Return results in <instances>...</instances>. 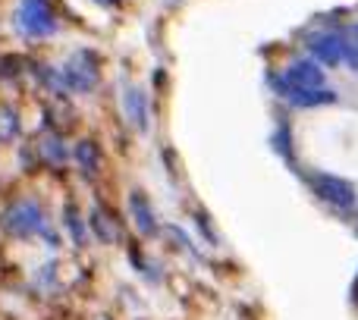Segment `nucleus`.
<instances>
[{"label":"nucleus","mask_w":358,"mask_h":320,"mask_svg":"<svg viewBox=\"0 0 358 320\" xmlns=\"http://www.w3.org/2000/svg\"><path fill=\"white\" fill-rule=\"evenodd\" d=\"M73 157H76V163H79V170L85 173V176H92V173L101 166V151H98V145L88 142V138H85V142L76 145Z\"/></svg>","instance_id":"obj_11"},{"label":"nucleus","mask_w":358,"mask_h":320,"mask_svg":"<svg viewBox=\"0 0 358 320\" xmlns=\"http://www.w3.org/2000/svg\"><path fill=\"white\" fill-rule=\"evenodd\" d=\"M292 107H299V110H315V107H327V104H336V92H330V88H311V92H292L289 98Z\"/></svg>","instance_id":"obj_10"},{"label":"nucleus","mask_w":358,"mask_h":320,"mask_svg":"<svg viewBox=\"0 0 358 320\" xmlns=\"http://www.w3.org/2000/svg\"><path fill=\"white\" fill-rule=\"evenodd\" d=\"M352 35H355V38H358V25H355V31H352Z\"/></svg>","instance_id":"obj_16"},{"label":"nucleus","mask_w":358,"mask_h":320,"mask_svg":"<svg viewBox=\"0 0 358 320\" xmlns=\"http://www.w3.org/2000/svg\"><path fill=\"white\" fill-rule=\"evenodd\" d=\"M41 157L48 160V163H54V166L66 163L69 151H66V145L60 142V136H57V132H48V136L41 138Z\"/></svg>","instance_id":"obj_12"},{"label":"nucleus","mask_w":358,"mask_h":320,"mask_svg":"<svg viewBox=\"0 0 358 320\" xmlns=\"http://www.w3.org/2000/svg\"><path fill=\"white\" fill-rule=\"evenodd\" d=\"M66 226H69V233H73L76 245H85V229H82V220H79V214H76V208H66Z\"/></svg>","instance_id":"obj_15"},{"label":"nucleus","mask_w":358,"mask_h":320,"mask_svg":"<svg viewBox=\"0 0 358 320\" xmlns=\"http://www.w3.org/2000/svg\"><path fill=\"white\" fill-rule=\"evenodd\" d=\"M19 132V117L13 107H0V142H13Z\"/></svg>","instance_id":"obj_14"},{"label":"nucleus","mask_w":358,"mask_h":320,"mask_svg":"<svg viewBox=\"0 0 358 320\" xmlns=\"http://www.w3.org/2000/svg\"><path fill=\"white\" fill-rule=\"evenodd\" d=\"M3 226H6V233H13V235H31V233H41L44 239L50 242V245H57V235L50 233V226L44 223V210H41V204L38 201H16V204H10V210L3 214Z\"/></svg>","instance_id":"obj_2"},{"label":"nucleus","mask_w":358,"mask_h":320,"mask_svg":"<svg viewBox=\"0 0 358 320\" xmlns=\"http://www.w3.org/2000/svg\"><path fill=\"white\" fill-rule=\"evenodd\" d=\"M305 48H308L311 60L321 63V66H343L340 44H336L334 31H308L305 35Z\"/></svg>","instance_id":"obj_6"},{"label":"nucleus","mask_w":358,"mask_h":320,"mask_svg":"<svg viewBox=\"0 0 358 320\" xmlns=\"http://www.w3.org/2000/svg\"><path fill=\"white\" fill-rule=\"evenodd\" d=\"M63 85L76 94H88L98 85V57L92 50H76L63 66Z\"/></svg>","instance_id":"obj_4"},{"label":"nucleus","mask_w":358,"mask_h":320,"mask_svg":"<svg viewBox=\"0 0 358 320\" xmlns=\"http://www.w3.org/2000/svg\"><path fill=\"white\" fill-rule=\"evenodd\" d=\"M273 92L280 98H289L292 92H311V88H327V73L315 60H292L280 75H271Z\"/></svg>","instance_id":"obj_1"},{"label":"nucleus","mask_w":358,"mask_h":320,"mask_svg":"<svg viewBox=\"0 0 358 320\" xmlns=\"http://www.w3.org/2000/svg\"><path fill=\"white\" fill-rule=\"evenodd\" d=\"M92 229L98 233L101 242H120V239H123V223H120L117 214H113L110 208H104V204H98V208H94Z\"/></svg>","instance_id":"obj_7"},{"label":"nucleus","mask_w":358,"mask_h":320,"mask_svg":"<svg viewBox=\"0 0 358 320\" xmlns=\"http://www.w3.org/2000/svg\"><path fill=\"white\" fill-rule=\"evenodd\" d=\"M129 208H132V217H136V226H138V233H142V235H155V233H157L155 210H151L148 198H145L138 189L129 195Z\"/></svg>","instance_id":"obj_9"},{"label":"nucleus","mask_w":358,"mask_h":320,"mask_svg":"<svg viewBox=\"0 0 358 320\" xmlns=\"http://www.w3.org/2000/svg\"><path fill=\"white\" fill-rule=\"evenodd\" d=\"M123 110H126V117H129V123L136 126V129H142V132L148 129V98H145L142 88H136V85L126 88Z\"/></svg>","instance_id":"obj_8"},{"label":"nucleus","mask_w":358,"mask_h":320,"mask_svg":"<svg viewBox=\"0 0 358 320\" xmlns=\"http://www.w3.org/2000/svg\"><path fill=\"white\" fill-rule=\"evenodd\" d=\"M311 189H315V195L321 198L324 204H330V208H336V210H352L358 204L352 182L343 176H334V173H315V176H311Z\"/></svg>","instance_id":"obj_3"},{"label":"nucleus","mask_w":358,"mask_h":320,"mask_svg":"<svg viewBox=\"0 0 358 320\" xmlns=\"http://www.w3.org/2000/svg\"><path fill=\"white\" fill-rule=\"evenodd\" d=\"M336 44H340V57H343V66H349L352 73H358V38L349 35V31H334Z\"/></svg>","instance_id":"obj_13"},{"label":"nucleus","mask_w":358,"mask_h":320,"mask_svg":"<svg viewBox=\"0 0 358 320\" xmlns=\"http://www.w3.org/2000/svg\"><path fill=\"white\" fill-rule=\"evenodd\" d=\"M16 25L22 35L44 38L57 29V19H54V10H50L48 0H22L16 10Z\"/></svg>","instance_id":"obj_5"}]
</instances>
